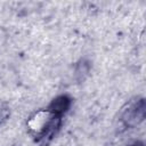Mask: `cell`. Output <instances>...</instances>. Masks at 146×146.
Segmentation results:
<instances>
[{"instance_id": "obj_1", "label": "cell", "mask_w": 146, "mask_h": 146, "mask_svg": "<svg viewBox=\"0 0 146 146\" xmlns=\"http://www.w3.org/2000/svg\"><path fill=\"white\" fill-rule=\"evenodd\" d=\"M145 100L136 99L127 104L125 108L122 112V120L127 125H136L144 121L145 119Z\"/></svg>"}, {"instance_id": "obj_2", "label": "cell", "mask_w": 146, "mask_h": 146, "mask_svg": "<svg viewBox=\"0 0 146 146\" xmlns=\"http://www.w3.org/2000/svg\"><path fill=\"white\" fill-rule=\"evenodd\" d=\"M70 104H71L70 98H67L66 96H59L52 100L48 111H50L51 113H54L56 115H60L62 113L67 111V108L70 107Z\"/></svg>"}, {"instance_id": "obj_3", "label": "cell", "mask_w": 146, "mask_h": 146, "mask_svg": "<svg viewBox=\"0 0 146 146\" xmlns=\"http://www.w3.org/2000/svg\"><path fill=\"white\" fill-rule=\"evenodd\" d=\"M8 117V111L7 110H1L0 111V124Z\"/></svg>"}, {"instance_id": "obj_4", "label": "cell", "mask_w": 146, "mask_h": 146, "mask_svg": "<svg viewBox=\"0 0 146 146\" xmlns=\"http://www.w3.org/2000/svg\"><path fill=\"white\" fill-rule=\"evenodd\" d=\"M136 146H139V145H136Z\"/></svg>"}]
</instances>
